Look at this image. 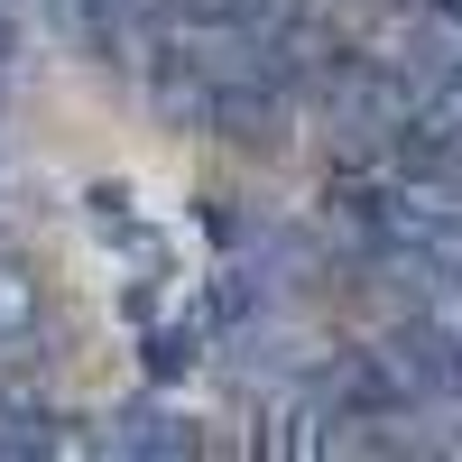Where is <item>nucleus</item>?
Here are the masks:
<instances>
[{
	"label": "nucleus",
	"mask_w": 462,
	"mask_h": 462,
	"mask_svg": "<svg viewBox=\"0 0 462 462\" xmlns=\"http://www.w3.org/2000/svg\"><path fill=\"white\" fill-rule=\"evenodd\" d=\"M37 315H47V296H37V268L19 250H0V342H28Z\"/></svg>",
	"instance_id": "nucleus-1"
},
{
	"label": "nucleus",
	"mask_w": 462,
	"mask_h": 462,
	"mask_svg": "<svg viewBox=\"0 0 462 462\" xmlns=\"http://www.w3.org/2000/svg\"><path fill=\"white\" fill-rule=\"evenodd\" d=\"M111 453H195V435H176L167 407H121V426L102 435Z\"/></svg>",
	"instance_id": "nucleus-2"
},
{
	"label": "nucleus",
	"mask_w": 462,
	"mask_h": 462,
	"mask_svg": "<svg viewBox=\"0 0 462 462\" xmlns=\"http://www.w3.org/2000/svg\"><path fill=\"white\" fill-rule=\"evenodd\" d=\"M0 453H56V416L28 398H0Z\"/></svg>",
	"instance_id": "nucleus-3"
},
{
	"label": "nucleus",
	"mask_w": 462,
	"mask_h": 462,
	"mask_svg": "<svg viewBox=\"0 0 462 462\" xmlns=\"http://www.w3.org/2000/svg\"><path fill=\"white\" fill-rule=\"evenodd\" d=\"M444 10H453V19H462V0H444Z\"/></svg>",
	"instance_id": "nucleus-4"
}]
</instances>
